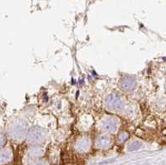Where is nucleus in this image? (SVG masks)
I'll use <instances>...</instances> for the list:
<instances>
[{
  "mask_svg": "<svg viewBox=\"0 0 166 165\" xmlns=\"http://www.w3.org/2000/svg\"><path fill=\"white\" fill-rule=\"evenodd\" d=\"M111 144V140L108 135H102L97 140V146L101 149H106Z\"/></svg>",
  "mask_w": 166,
  "mask_h": 165,
  "instance_id": "obj_5",
  "label": "nucleus"
},
{
  "mask_svg": "<svg viewBox=\"0 0 166 165\" xmlns=\"http://www.w3.org/2000/svg\"><path fill=\"white\" fill-rule=\"evenodd\" d=\"M105 104L106 106L112 110H121L124 108V102L120 97L119 95L116 94H111L107 96L105 100Z\"/></svg>",
  "mask_w": 166,
  "mask_h": 165,
  "instance_id": "obj_1",
  "label": "nucleus"
},
{
  "mask_svg": "<svg viewBox=\"0 0 166 165\" xmlns=\"http://www.w3.org/2000/svg\"><path fill=\"white\" fill-rule=\"evenodd\" d=\"M141 146V143L139 141H134L132 143H130L128 146V149L130 151H135L139 149Z\"/></svg>",
  "mask_w": 166,
  "mask_h": 165,
  "instance_id": "obj_6",
  "label": "nucleus"
},
{
  "mask_svg": "<svg viewBox=\"0 0 166 165\" xmlns=\"http://www.w3.org/2000/svg\"><path fill=\"white\" fill-rule=\"evenodd\" d=\"M118 127V121L113 118H107L103 121V128L107 132L114 133Z\"/></svg>",
  "mask_w": 166,
  "mask_h": 165,
  "instance_id": "obj_3",
  "label": "nucleus"
},
{
  "mask_svg": "<svg viewBox=\"0 0 166 165\" xmlns=\"http://www.w3.org/2000/svg\"><path fill=\"white\" fill-rule=\"evenodd\" d=\"M128 138H129V135H128L127 133H121L119 135V140L120 142H124V141L126 140H127Z\"/></svg>",
  "mask_w": 166,
  "mask_h": 165,
  "instance_id": "obj_7",
  "label": "nucleus"
},
{
  "mask_svg": "<svg viewBox=\"0 0 166 165\" xmlns=\"http://www.w3.org/2000/svg\"><path fill=\"white\" fill-rule=\"evenodd\" d=\"M29 139L32 141H39L43 136V133L42 132V129L39 128H33L31 129V130L28 133Z\"/></svg>",
  "mask_w": 166,
  "mask_h": 165,
  "instance_id": "obj_4",
  "label": "nucleus"
},
{
  "mask_svg": "<svg viewBox=\"0 0 166 165\" xmlns=\"http://www.w3.org/2000/svg\"><path fill=\"white\" fill-rule=\"evenodd\" d=\"M37 165H43V164H37Z\"/></svg>",
  "mask_w": 166,
  "mask_h": 165,
  "instance_id": "obj_8",
  "label": "nucleus"
},
{
  "mask_svg": "<svg viewBox=\"0 0 166 165\" xmlns=\"http://www.w3.org/2000/svg\"><path fill=\"white\" fill-rule=\"evenodd\" d=\"M120 85H121V88L124 91H131V90H133L135 87L136 81H135V79L134 77L127 76V77H124L122 80H121Z\"/></svg>",
  "mask_w": 166,
  "mask_h": 165,
  "instance_id": "obj_2",
  "label": "nucleus"
}]
</instances>
